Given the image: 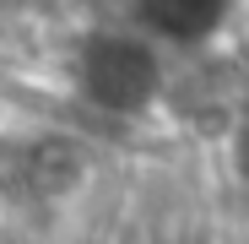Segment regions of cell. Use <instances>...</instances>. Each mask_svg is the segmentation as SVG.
I'll return each mask as SVG.
<instances>
[{
    "label": "cell",
    "instance_id": "6da1fadb",
    "mask_svg": "<svg viewBox=\"0 0 249 244\" xmlns=\"http://www.w3.org/2000/svg\"><path fill=\"white\" fill-rule=\"evenodd\" d=\"M81 93L108 114H130L146 109V98L157 93V60L146 44L124 33H92L81 44Z\"/></svg>",
    "mask_w": 249,
    "mask_h": 244
},
{
    "label": "cell",
    "instance_id": "7a4b0ae2",
    "mask_svg": "<svg viewBox=\"0 0 249 244\" xmlns=\"http://www.w3.org/2000/svg\"><path fill=\"white\" fill-rule=\"evenodd\" d=\"M222 6H141V22H152V33L162 38H179V44H190V38H206L222 27Z\"/></svg>",
    "mask_w": 249,
    "mask_h": 244
},
{
    "label": "cell",
    "instance_id": "3957f363",
    "mask_svg": "<svg viewBox=\"0 0 249 244\" xmlns=\"http://www.w3.org/2000/svg\"><path fill=\"white\" fill-rule=\"evenodd\" d=\"M81 174H87V163H81V152L71 141H49V147H38V157H33V185L44 190V195L76 190Z\"/></svg>",
    "mask_w": 249,
    "mask_h": 244
}]
</instances>
